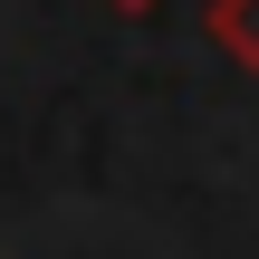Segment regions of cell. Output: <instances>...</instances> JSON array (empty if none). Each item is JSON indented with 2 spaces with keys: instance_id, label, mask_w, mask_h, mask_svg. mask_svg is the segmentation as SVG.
I'll return each instance as SVG.
<instances>
[{
  "instance_id": "1",
  "label": "cell",
  "mask_w": 259,
  "mask_h": 259,
  "mask_svg": "<svg viewBox=\"0 0 259 259\" xmlns=\"http://www.w3.org/2000/svg\"><path fill=\"white\" fill-rule=\"evenodd\" d=\"M202 29H211V48H221L240 77H259V0H211Z\"/></svg>"
},
{
  "instance_id": "2",
  "label": "cell",
  "mask_w": 259,
  "mask_h": 259,
  "mask_svg": "<svg viewBox=\"0 0 259 259\" xmlns=\"http://www.w3.org/2000/svg\"><path fill=\"white\" fill-rule=\"evenodd\" d=\"M106 10H125V19H144V10H154V0H106Z\"/></svg>"
}]
</instances>
